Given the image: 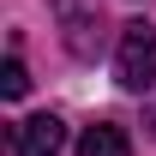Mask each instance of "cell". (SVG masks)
Masks as SVG:
<instances>
[{
    "mask_svg": "<svg viewBox=\"0 0 156 156\" xmlns=\"http://www.w3.org/2000/svg\"><path fill=\"white\" fill-rule=\"evenodd\" d=\"M54 6H60V18H66V48H72V54H96V36H90V30H102V18L84 12L78 0H54Z\"/></svg>",
    "mask_w": 156,
    "mask_h": 156,
    "instance_id": "cell-3",
    "label": "cell"
},
{
    "mask_svg": "<svg viewBox=\"0 0 156 156\" xmlns=\"http://www.w3.org/2000/svg\"><path fill=\"white\" fill-rule=\"evenodd\" d=\"M114 78H120V90H144L156 78V30L144 18L132 24H120V48H114Z\"/></svg>",
    "mask_w": 156,
    "mask_h": 156,
    "instance_id": "cell-1",
    "label": "cell"
},
{
    "mask_svg": "<svg viewBox=\"0 0 156 156\" xmlns=\"http://www.w3.org/2000/svg\"><path fill=\"white\" fill-rule=\"evenodd\" d=\"M24 90H30V72H24V60L12 54V60H6V66H0V96H12V102H18Z\"/></svg>",
    "mask_w": 156,
    "mask_h": 156,
    "instance_id": "cell-5",
    "label": "cell"
},
{
    "mask_svg": "<svg viewBox=\"0 0 156 156\" xmlns=\"http://www.w3.org/2000/svg\"><path fill=\"white\" fill-rule=\"evenodd\" d=\"M78 156H132V144H126V132H120L114 120H96V126H84V138H78Z\"/></svg>",
    "mask_w": 156,
    "mask_h": 156,
    "instance_id": "cell-4",
    "label": "cell"
},
{
    "mask_svg": "<svg viewBox=\"0 0 156 156\" xmlns=\"http://www.w3.org/2000/svg\"><path fill=\"white\" fill-rule=\"evenodd\" d=\"M144 126H150V138H156V102H150V108H144Z\"/></svg>",
    "mask_w": 156,
    "mask_h": 156,
    "instance_id": "cell-6",
    "label": "cell"
},
{
    "mask_svg": "<svg viewBox=\"0 0 156 156\" xmlns=\"http://www.w3.org/2000/svg\"><path fill=\"white\" fill-rule=\"evenodd\" d=\"M66 144V120L60 114H30L12 126V156H60Z\"/></svg>",
    "mask_w": 156,
    "mask_h": 156,
    "instance_id": "cell-2",
    "label": "cell"
}]
</instances>
